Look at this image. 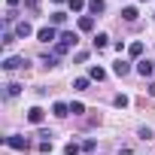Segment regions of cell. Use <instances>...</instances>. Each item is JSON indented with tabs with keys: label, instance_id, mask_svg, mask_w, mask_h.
I'll use <instances>...</instances> for the list:
<instances>
[{
	"label": "cell",
	"instance_id": "ffe728a7",
	"mask_svg": "<svg viewBox=\"0 0 155 155\" xmlns=\"http://www.w3.org/2000/svg\"><path fill=\"white\" fill-rule=\"evenodd\" d=\"M70 113H73V116H82V113H85V107H82L79 101H73V104H70Z\"/></svg>",
	"mask_w": 155,
	"mask_h": 155
},
{
	"label": "cell",
	"instance_id": "e0dca14e",
	"mask_svg": "<svg viewBox=\"0 0 155 155\" xmlns=\"http://www.w3.org/2000/svg\"><path fill=\"white\" fill-rule=\"evenodd\" d=\"M107 46H110V37L107 34H97L94 37V49H107Z\"/></svg>",
	"mask_w": 155,
	"mask_h": 155
},
{
	"label": "cell",
	"instance_id": "d6986e66",
	"mask_svg": "<svg viewBox=\"0 0 155 155\" xmlns=\"http://www.w3.org/2000/svg\"><path fill=\"white\" fill-rule=\"evenodd\" d=\"M15 94H21V85L18 82H9L6 85V97H15Z\"/></svg>",
	"mask_w": 155,
	"mask_h": 155
},
{
	"label": "cell",
	"instance_id": "44dd1931",
	"mask_svg": "<svg viewBox=\"0 0 155 155\" xmlns=\"http://www.w3.org/2000/svg\"><path fill=\"white\" fill-rule=\"evenodd\" d=\"M113 104H116L119 110H125V107H128V97H125V94H116V97H113Z\"/></svg>",
	"mask_w": 155,
	"mask_h": 155
},
{
	"label": "cell",
	"instance_id": "30bf717a",
	"mask_svg": "<svg viewBox=\"0 0 155 155\" xmlns=\"http://www.w3.org/2000/svg\"><path fill=\"white\" fill-rule=\"evenodd\" d=\"M104 76H107V70H104V67H97V64H91V67H88V79H97V82H101Z\"/></svg>",
	"mask_w": 155,
	"mask_h": 155
},
{
	"label": "cell",
	"instance_id": "ac0fdd59",
	"mask_svg": "<svg viewBox=\"0 0 155 155\" xmlns=\"http://www.w3.org/2000/svg\"><path fill=\"white\" fill-rule=\"evenodd\" d=\"M67 6H70L73 12H82V9H85V0H67Z\"/></svg>",
	"mask_w": 155,
	"mask_h": 155
},
{
	"label": "cell",
	"instance_id": "9c48e42d",
	"mask_svg": "<svg viewBox=\"0 0 155 155\" xmlns=\"http://www.w3.org/2000/svg\"><path fill=\"white\" fill-rule=\"evenodd\" d=\"M52 113H55L58 119H64V116H70V104H64V101H58V104L52 107Z\"/></svg>",
	"mask_w": 155,
	"mask_h": 155
},
{
	"label": "cell",
	"instance_id": "5b68a950",
	"mask_svg": "<svg viewBox=\"0 0 155 155\" xmlns=\"http://www.w3.org/2000/svg\"><path fill=\"white\" fill-rule=\"evenodd\" d=\"M58 43H64V46L70 49V46H76V43H79V34H76V31H64V34L58 37Z\"/></svg>",
	"mask_w": 155,
	"mask_h": 155
},
{
	"label": "cell",
	"instance_id": "9a60e30c",
	"mask_svg": "<svg viewBox=\"0 0 155 155\" xmlns=\"http://www.w3.org/2000/svg\"><path fill=\"white\" fill-rule=\"evenodd\" d=\"M88 82H91L88 76H79V79H73V88H76V91H85V88H88Z\"/></svg>",
	"mask_w": 155,
	"mask_h": 155
},
{
	"label": "cell",
	"instance_id": "cb8c5ba5",
	"mask_svg": "<svg viewBox=\"0 0 155 155\" xmlns=\"http://www.w3.org/2000/svg\"><path fill=\"white\" fill-rule=\"evenodd\" d=\"M43 64H46V67H58V55H46Z\"/></svg>",
	"mask_w": 155,
	"mask_h": 155
},
{
	"label": "cell",
	"instance_id": "484cf974",
	"mask_svg": "<svg viewBox=\"0 0 155 155\" xmlns=\"http://www.w3.org/2000/svg\"><path fill=\"white\" fill-rule=\"evenodd\" d=\"M15 40H18V37H15L12 31H6V34H3V46H9V43H15Z\"/></svg>",
	"mask_w": 155,
	"mask_h": 155
},
{
	"label": "cell",
	"instance_id": "277c9868",
	"mask_svg": "<svg viewBox=\"0 0 155 155\" xmlns=\"http://www.w3.org/2000/svg\"><path fill=\"white\" fill-rule=\"evenodd\" d=\"M43 119H46V110H40V107H31L28 110V122L31 125H43Z\"/></svg>",
	"mask_w": 155,
	"mask_h": 155
},
{
	"label": "cell",
	"instance_id": "6da1fadb",
	"mask_svg": "<svg viewBox=\"0 0 155 155\" xmlns=\"http://www.w3.org/2000/svg\"><path fill=\"white\" fill-rule=\"evenodd\" d=\"M9 149H15V152H25V149H31V140L28 137H18V134H12V137H6L3 140Z\"/></svg>",
	"mask_w": 155,
	"mask_h": 155
},
{
	"label": "cell",
	"instance_id": "52a82bcc",
	"mask_svg": "<svg viewBox=\"0 0 155 155\" xmlns=\"http://www.w3.org/2000/svg\"><path fill=\"white\" fill-rule=\"evenodd\" d=\"M137 73L146 79V76H152V73H155V64H152V61H140V64H137Z\"/></svg>",
	"mask_w": 155,
	"mask_h": 155
},
{
	"label": "cell",
	"instance_id": "8fae6325",
	"mask_svg": "<svg viewBox=\"0 0 155 155\" xmlns=\"http://www.w3.org/2000/svg\"><path fill=\"white\" fill-rule=\"evenodd\" d=\"M104 9H107L104 0H88V12H91V15H97V12H104Z\"/></svg>",
	"mask_w": 155,
	"mask_h": 155
},
{
	"label": "cell",
	"instance_id": "7402d4cb",
	"mask_svg": "<svg viewBox=\"0 0 155 155\" xmlns=\"http://www.w3.org/2000/svg\"><path fill=\"white\" fill-rule=\"evenodd\" d=\"M64 155H79V146H76V143H67V146H64Z\"/></svg>",
	"mask_w": 155,
	"mask_h": 155
},
{
	"label": "cell",
	"instance_id": "3957f363",
	"mask_svg": "<svg viewBox=\"0 0 155 155\" xmlns=\"http://www.w3.org/2000/svg\"><path fill=\"white\" fill-rule=\"evenodd\" d=\"M21 67H28V58H18V55H12V58H3V70H21Z\"/></svg>",
	"mask_w": 155,
	"mask_h": 155
},
{
	"label": "cell",
	"instance_id": "4dcf8cb0",
	"mask_svg": "<svg viewBox=\"0 0 155 155\" xmlns=\"http://www.w3.org/2000/svg\"><path fill=\"white\" fill-rule=\"evenodd\" d=\"M143 3H146V0H143Z\"/></svg>",
	"mask_w": 155,
	"mask_h": 155
},
{
	"label": "cell",
	"instance_id": "2e32d148",
	"mask_svg": "<svg viewBox=\"0 0 155 155\" xmlns=\"http://www.w3.org/2000/svg\"><path fill=\"white\" fill-rule=\"evenodd\" d=\"M64 21H67V12H61V9L52 12V28H58V25H64Z\"/></svg>",
	"mask_w": 155,
	"mask_h": 155
},
{
	"label": "cell",
	"instance_id": "f1b7e54d",
	"mask_svg": "<svg viewBox=\"0 0 155 155\" xmlns=\"http://www.w3.org/2000/svg\"><path fill=\"white\" fill-rule=\"evenodd\" d=\"M149 94H152V97H155V82H149Z\"/></svg>",
	"mask_w": 155,
	"mask_h": 155
},
{
	"label": "cell",
	"instance_id": "603a6c76",
	"mask_svg": "<svg viewBox=\"0 0 155 155\" xmlns=\"http://www.w3.org/2000/svg\"><path fill=\"white\" fill-rule=\"evenodd\" d=\"M52 55H58V58H61V55H67V46H64V43H55V49H52Z\"/></svg>",
	"mask_w": 155,
	"mask_h": 155
},
{
	"label": "cell",
	"instance_id": "d4e9b609",
	"mask_svg": "<svg viewBox=\"0 0 155 155\" xmlns=\"http://www.w3.org/2000/svg\"><path fill=\"white\" fill-rule=\"evenodd\" d=\"M37 149H40V152H52V140H40Z\"/></svg>",
	"mask_w": 155,
	"mask_h": 155
},
{
	"label": "cell",
	"instance_id": "83f0119b",
	"mask_svg": "<svg viewBox=\"0 0 155 155\" xmlns=\"http://www.w3.org/2000/svg\"><path fill=\"white\" fill-rule=\"evenodd\" d=\"M18 3H21V0H6V6H9V9H15Z\"/></svg>",
	"mask_w": 155,
	"mask_h": 155
},
{
	"label": "cell",
	"instance_id": "ba28073f",
	"mask_svg": "<svg viewBox=\"0 0 155 155\" xmlns=\"http://www.w3.org/2000/svg\"><path fill=\"white\" fill-rule=\"evenodd\" d=\"M113 73H116V76H128V73H131V64H128V61H116V64H113Z\"/></svg>",
	"mask_w": 155,
	"mask_h": 155
},
{
	"label": "cell",
	"instance_id": "5bb4252c",
	"mask_svg": "<svg viewBox=\"0 0 155 155\" xmlns=\"http://www.w3.org/2000/svg\"><path fill=\"white\" fill-rule=\"evenodd\" d=\"M143 49H146V46L137 40V43H131V46H128V55H131V58H140V55H143Z\"/></svg>",
	"mask_w": 155,
	"mask_h": 155
},
{
	"label": "cell",
	"instance_id": "7c38bea8",
	"mask_svg": "<svg viewBox=\"0 0 155 155\" xmlns=\"http://www.w3.org/2000/svg\"><path fill=\"white\" fill-rule=\"evenodd\" d=\"M137 15H140L137 6H125V9H122V18H125V21H137Z\"/></svg>",
	"mask_w": 155,
	"mask_h": 155
},
{
	"label": "cell",
	"instance_id": "f546056e",
	"mask_svg": "<svg viewBox=\"0 0 155 155\" xmlns=\"http://www.w3.org/2000/svg\"><path fill=\"white\" fill-rule=\"evenodd\" d=\"M55 3H64V0H55Z\"/></svg>",
	"mask_w": 155,
	"mask_h": 155
},
{
	"label": "cell",
	"instance_id": "7a4b0ae2",
	"mask_svg": "<svg viewBox=\"0 0 155 155\" xmlns=\"http://www.w3.org/2000/svg\"><path fill=\"white\" fill-rule=\"evenodd\" d=\"M58 37H61V34H58V31H55L52 25H49V28H40V31H37V40H40V43H55Z\"/></svg>",
	"mask_w": 155,
	"mask_h": 155
},
{
	"label": "cell",
	"instance_id": "4316f807",
	"mask_svg": "<svg viewBox=\"0 0 155 155\" xmlns=\"http://www.w3.org/2000/svg\"><path fill=\"white\" fill-rule=\"evenodd\" d=\"M25 6H28V9H37L40 3H37V0H25Z\"/></svg>",
	"mask_w": 155,
	"mask_h": 155
},
{
	"label": "cell",
	"instance_id": "4fadbf2b",
	"mask_svg": "<svg viewBox=\"0 0 155 155\" xmlns=\"http://www.w3.org/2000/svg\"><path fill=\"white\" fill-rule=\"evenodd\" d=\"M94 28V15H79V31H91Z\"/></svg>",
	"mask_w": 155,
	"mask_h": 155
},
{
	"label": "cell",
	"instance_id": "8992f818",
	"mask_svg": "<svg viewBox=\"0 0 155 155\" xmlns=\"http://www.w3.org/2000/svg\"><path fill=\"white\" fill-rule=\"evenodd\" d=\"M31 34H34V28H31L28 21H18V25H15V37H18V40H28Z\"/></svg>",
	"mask_w": 155,
	"mask_h": 155
}]
</instances>
